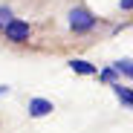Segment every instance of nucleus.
<instances>
[{"label": "nucleus", "instance_id": "nucleus-7", "mask_svg": "<svg viewBox=\"0 0 133 133\" xmlns=\"http://www.w3.org/2000/svg\"><path fill=\"white\" fill-rule=\"evenodd\" d=\"M98 75H101V81H107V84H113V81H116V75H119V72H116V70H113V66H107V70H101V72H98Z\"/></svg>", "mask_w": 133, "mask_h": 133}, {"label": "nucleus", "instance_id": "nucleus-1", "mask_svg": "<svg viewBox=\"0 0 133 133\" xmlns=\"http://www.w3.org/2000/svg\"><path fill=\"white\" fill-rule=\"evenodd\" d=\"M70 29L75 32V35H87V32H93L96 29V23H98V17L90 12V9H84V6H75V9H70Z\"/></svg>", "mask_w": 133, "mask_h": 133}, {"label": "nucleus", "instance_id": "nucleus-4", "mask_svg": "<svg viewBox=\"0 0 133 133\" xmlns=\"http://www.w3.org/2000/svg\"><path fill=\"white\" fill-rule=\"evenodd\" d=\"M66 64H70V70L78 72V75H96L98 72V66L90 64V61H84V58H72V61H66Z\"/></svg>", "mask_w": 133, "mask_h": 133}, {"label": "nucleus", "instance_id": "nucleus-10", "mask_svg": "<svg viewBox=\"0 0 133 133\" xmlns=\"http://www.w3.org/2000/svg\"><path fill=\"white\" fill-rule=\"evenodd\" d=\"M9 93V84H0V96H6Z\"/></svg>", "mask_w": 133, "mask_h": 133}, {"label": "nucleus", "instance_id": "nucleus-2", "mask_svg": "<svg viewBox=\"0 0 133 133\" xmlns=\"http://www.w3.org/2000/svg\"><path fill=\"white\" fill-rule=\"evenodd\" d=\"M3 35L12 41V43H26L29 38H32V26L26 23V20H20V17H12V20H6L3 26Z\"/></svg>", "mask_w": 133, "mask_h": 133}, {"label": "nucleus", "instance_id": "nucleus-8", "mask_svg": "<svg viewBox=\"0 0 133 133\" xmlns=\"http://www.w3.org/2000/svg\"><path fill=\"white\" fill-rule=\"evenodd\" d=\"M12 17H15V15H12V9H9V6H0V26H3L6 20H12Z\"/></svg>", "mask_w": 133, "mask_h": 133}, {"label": "nucleus", "instance_id": "nucleus-3", "mask_svg": "<svg viewBox=\"0 0 133 133\" xmlns=\"http://www.w3.org/2000/svg\"><path fill=\"white\" fill-rule=\"evenodd\" d=\"M29 116L32 119H43V116H49L52 110H55V104L49 101V98H29Z\"/></svg>", "mask_w": 133, "mask_h": 133}, {"label": "nucleus", "instance_id": "nucleus-9", "mask_svg": "<svg viewBox=\"0 0 133 133\" xmlns=\"http://www.w3.org/2000/svg\"><path fill=\"white\" fill-rule=\"evenodd\" d=\"M119 6H122L124 12H130V9H133V0H119Z\"/></svg>", "mask_w": 133, "mask_h": 133}, {"label": "nucleus", "instance_id": "nucleus-5", "mask_svg": "<svg viewBox=\"0 0 133 133\" xmlns=\"http://www.w3.org/2000/svg\"><path fill=\"white\" fill-rule=\"evenodd\" d=\"M110 87H113L116 98H119V101H122L124 107H133V93H130V87H122V81H113Z\"/></svg>", "mask_w": 133, "mask_h": 133}, {"label": "nucleus", "instance_id": "nucleus-6", "mask_svg": "<svg viewBox=\"0 0 133 133\" xmlns=\"http://www.w3.org/2000/svg\"><path fill=\"white\" fill-rule=\"evenodd\" d=\"M113 70H116L119 75H124V78H130V75H133V66H130V58H124V61H116V64H113Z\"/></svg>", "mask_w": 133, "mask_h": 133}]
</instances>
